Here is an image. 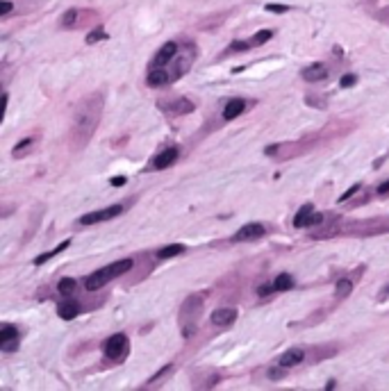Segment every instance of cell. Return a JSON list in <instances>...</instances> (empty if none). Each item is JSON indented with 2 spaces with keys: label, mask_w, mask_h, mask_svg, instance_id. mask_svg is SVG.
Segmentation results:
<instances>
[{
  "label": "cell",
  "mask_w": 389,
  "mask_h": 391,
  "mask_svg": "<svg viewBox=\"0 0 389 391\" xmlns=\"http://www.w3.org/2000/svg\"><path fill=\"white\" fill-rule=\"evenodd\" d=\"M103 109H105V98L103 93H89L80 100V105L73 112V121H71L69 130V146L73 153L87 148V143L91 141L94 132L98 130Z\"/></svg>",
  "instance_id": "6da1fadb"
},
{
  "label": "cell",
  "mask_w": 389,
  "mask_h": 391,
  "mask_svg": "<svg viewBox=\"0 0 389 391\" xmlns=\"http://www.w3.org/2000/svg\"><path fill=\"white\" fill-rule=\"evenodd\" d=\"M203 300L201 293H191L180 307V330H182V337H191L198 328V316L203 314Z\"/></svg>",
  "instance_id": "7a4b0ae2"
},
{
  "label": "cell",
  "mask_w": 389,
  "mask_h": 391,
  "mask_svg": "<svg viewBox=\"0 0 389 391\" xmlns=\"http://www.w3.org/2000/svg\"><path fill=\"white\" fill-rule=\"evenodd\" d=\"M132 268V260H119V261H112L109 266H103L98 268L96 273H91L87 280H84V287H87L89 291H98V289H103V287L109 282V280L119 278V275L128 273Z\"/></svg>",
  "instance_id": "3957f363"
},
{
  "label": "cell",
  "mask_w": 389,
  "mask_h": 391,
  "mask_svg": "<svg viewBox=\"0 0 389 391\" xmlns=\"http://www.w3.org/2000/svg\"><path fill=\"white\" fill-rule=\"evenodd\" d=\"M128 348H130V343H128V337L123 335V332H116V335H112L105 341V346H103V353H105V357H109V360L121 362L128 355Z\"/></svg>",
  "instance_id": "277c9868"
},
{
  "label": "cell",
  "mask_w": 389,
  "mask_h": 391,
  "mask_svg": "<svg viewBox=\"0 0 389 391\" xmlns=\"http://www.w3.org/2000/svg\"><path fill=\"white\" fill-rule=\"evenodd\" d=\"M126 207L123 205H112V207H105V209H98V211H89L84 216H80L78 223L80 225H94V223H101V221H109V218H116L119 214H123Z\"/></svg>",
  "instance_id": "5b68a950"
},
{
  "label": "cell",
  "mask_w": 389,
  "mask_h": 391,
  "mask_svg": "<svg viewBox=\"0 0 389 391\" xmlns=\"http://www.w3.org/2000/svg\"><path fill=\"white\" fill-rule=\"evenodd\" d=\"M21 339H19V330L12 323H2L0 325V350L2 353H14L19 348Z\"/></svg>",
  "instance_id": "8992f818"
},
{
  "label": "cell",
  "mask_w": 389,
  "mask_h": 391,
  "mask_svg": "<svg viewBox=\"0 0 389 391\" xmlns=\"http://www.w3.org/2000/svg\"><path fill=\"white\" fill-rule=\"evenodd\" d=\"M264 235H266V225L264 223H246L234 232L233 241H253V239H259Z\"/></svg>",
  "instance_id": "52a82bcc"
},
{
  "label": "cell",
  "mask_w": 389,
  "mask_h": 391,
  "mask_svg": "<svg viewBox=\"0 0 389 391\" xmlns=\"http://www.w3.org/2000/svg\"><path fill=\"white\" fill-rule=\"evenodd\" d=\"M328 75H330V69H328L323 62H314V64H310L308 69L301 71V78L305 82H321V80H326Z\"/></svg>",
  "instance_id": "ba28073f"
},
{
  "label": "cell",
  "mask_w": 389,
  "mask_h": 391,
  "mask_svg": "<svg viewBox=\"0 0 389 391\" xmlns=\"http://www.w3.org/2000/svg\"><path fill=\"white\" fill-rule=\"evenodd\" d=\"M176 55H178V44H176V41H169V44H164L162 48L155 52V57H153L151 69H155V66H166V64H169Z\"/></svg>",
  "instance_id": "9c48e42d"
},
{
  "label": "cell",
  "mask_w": 389,
  "mask_h": 391,
  "mask_svg": "<svg viewBox=\"0 0 389 391\" xmlns=\"http://www.w3.org/2000/svg\"><path fill=\"white\" fill-rule=\"evenodd\" d=\"M178 148H164L162 153H157L155 157H153V161H151V166L155 168V171H164V168H169V166H173L176 164V159H178Z\"/></svg>",
  "instance_id": "30bf717a"
},
{
  "label": "cell",
  "mask_w": 389,
  "mask_h": 391,
  "mask_svg": "<svg viewBox=\"0 0 389 391\" xmlns=\"http://www.w3.org/2000/svg\"><path fill=\"white\" fill-rule=\"evenodd\" d=\"M237 310H233V307H221V310H216L212 314V325H216V328H230L234 321H237Z\"/></svg>",
  "instance_id": "8fae6325"
},
{
  "label": "cell",
  "mask_w": 389,
  "mask_h": 391,
  "mask_svg": "<svg viewBox=\"0 0 389 391\" xmlns=\"http://www.w3.org/2000/svg\"><path fill=\"white\" fill-rule=\"evenodd\" d=\"M303 360H305V350H303V348H289V350H285V353L278 357V366L291 368V366H298Z\"/></svg>",
  "instance_id": "7c38bea8"
},
{
  "label": "cell",
  "mask_w": 389,
  "mask_h": 391,
  "mask_svg": "<svg viewBox=\"0 0 389 391\" xmlns=\"http://www.w3.org/2000/svg\"><path fill=\"white\" fill-rule=\"evenodd\" d=\"M169 82H171V75L164 66H155V69H151L148 75H146V84L153 87V89L164 87V84H169Z\"/></svg>",
  "instance_id": "4fadbf2b"
},
{
  "label": "cell",
  "mask_w": 389,
  "mask_h": 391,
  "mask_svg": "<svg viewBox=\"0 0 389 391\" xmlns=\"http://www.w3.org/2000/svg\"><path fill=\"white\" fill-rule=\"evenodd\" d=\"M246 109V100L244 98H230L226 103V107H223V118L226 121H233V118L241 116Z\"/></svg>",
  "instance_id": "5bb4252c"
},
{
  "label": "cell",
  "mask_w": 389,
  "mask_h": 391,
  "mask_svg": "<svg viewBox=\"0 0 389 391\" xmlns=\"http://www.w3.org/2000/svg\"><path fill=\"white\" fill-rule=\"evenodd\" d=\"M57 314H59L64 321H71V318H76L78 314H80V305H78L73 298H66L57 305Z\"/></svg>",
  "instance_id": "9a60e30c"
},
{
  "label": "cell",
  "mask_w": 389,
  "mask_h": 391,
  "mask_svg": "<svg viewBox=\"0 0 389 391\" xmlns=\"http://www.w3.org/2000/svg\"><path fill=\"white\" fill-rule=\"evenodd\" d=\"M312 214H314V205H303L301 209L296 211V216H294V225L296 228H305V225L310 223V218H312Z\"/></svg>",
  "instance_id": "2e32d148"
},
{
  "label": "cell",
  "mask_w": 389,
  "mask_h": 391,
  "mask_svg": "<svg viewBox=\"0 0 389 391\" xmlns=\"http://www.w3.org/2000/svg\"><path fill=\"white\" fill-rule=\"evenodd\" d=\"M169 112H173V114H191L194 112V103L191 100H187V98H178L173 105H169L166 107Z\"/></svg>",
  "instance_id": "e0dca14e"
},
{
  "label": "cell",
  "mask_w": 389,
  "mask_h": 391,
  "mask_svg": "<svg viewBox=\"0 0 389 391\" xmlns=\"http://www.w3.org/2000/svg\"><path fill=\"white\" fill-rule=\"evenodd\" d=\"M69 239H66V241H62L59 243V246H57V248H52V250H48V253H41V255H37V257H34V264H44V261H48L51 260V257H55V255H59V253H64V250L69 248Z\"/></svg>",
  "instance_id": "ac0fdd59"
},
{
  "label": "cell",
  "mask_w": 389,
  "mask_h": 391,
  "mask_svg": "<svg viewBox=\"0 0 389 391\" xmlns=\"http://www.w3.org/2000/svg\"><path fill=\"white\" fill-rule=\"evenodd\" d=\"M182 253H184V246H182V243H171V246H164L162 250H157V257H159V260H171V257L182 255Z\"/></svg>",
  "instance_id": "d6986e66"
},
{
  "label": "cell",
  "mask_w": 389,
  "mask_h": 391,
  "mask_svg": "<svg viewBox=\"0 0 389 391\" xmlns=\"http://www.w3.org/2000/svg\"><path fill=\"white\" fill-rule=\"evenodd\" d=\"M351 291H353V282H351V280H348V278L337 280V285H335V296H337V298H348Z\"/></svg>",
  "instance_id": "ffe728a7"
},
{
  "label": "cell",
  "mask_w": 389,
  "mask_h": 391,
  "mask_svg": "<svg viewBox=\"0 0 389 391\" xmlns=\"http://www.w3.org/2000/svg\"><path fill=\"white\" fill-rule=\"evenodd\" d=\"M78 289V282L73 278H62L57 282V291L62 293V296H73Z\"/></svg>",
  "instance_id": "44dd1931"
},
{
  "label": "cell",
  "mask_w": 389,
  "mask_h": 391,
  "mask_svg": "<svg viewBox=\"0 0 389 391\" xmlns=\"http://www.w3.org/2000/svg\"><path fill=\"white\" fill-rule=\"evenodd\" d=\"M271 39H273V32L271 30H259L248 39V44H251V48H258V46H264L266 41H271Z\"/></svg>",
  "instance_id": "7402d4cb"
},
{
  "label": "cell",
  "mask_w": 389,
  "mask_h": 391,
  "mask_svg": "<svg viewBox=\"0 0 389 391\" xmlns=\"http://www.w3.org/2000/svg\"><path fill=\"white\" fill-rule=\"evenodd\" d=\"M273 287H276V291H289V289L294 287V278L289 273H280L273 280Z\"/></svg>",
  "instance_id": "603a6c76"
},
{
  "label": "cell",
  "mask_w": 389,
  "mask_h": 391,
  "mask_svg": "<svg viewBox=\"0 0 389 391\" xmlns=\"http://www.w3.org/2000/svg\"><path fill=\"white\" fill-rule=\"evenodd\" d=\"M32 146H34V137L23 139L21 143H16V146H14V150H12L14 157H23V155H27V150H30Z\"/></svg>",
  "instance_id": "cb8c5ba5"
},
{
  "label": "cell",
  "mask_w": 389,
  "mask_h": 391,
  "mask_svg": "<svg viewBox=\"0 0 389 391\" xmlns=\"http://www.w3.org/2000/svg\"><path fill=\"white\" fill-rule=\"evenodd\" d=\"M78 21V9H69V12H64L62 21H59V25H62L64 30H69V27H73Z\"/></svg>",
  "instance_id": "d4e9b609"
},
{
  "label": "cell",
  "mask_w": 389,
  "mask_h": 391,
  "mask_svg": "<svg viewBox=\"0 0 389 391\" xmlns=\"http://www.w3.org/2000/svg\"><path fill=\"white\" fill-rule=\"evenodd\" d=\"M171 371H173V366H171V364H169V366H164V368H159V373H157V375H153V378L148 380V385H157V382H159L162 378H166Z\"/></svg>",
  "instance_id": "484cf974"
},
{
  "label": "cell",
  "mask_w": 389,
  "mask_h": 391,
  "mask_svg": "<svg viewBox=\"0 0 389 391\" xmlns=\"http://www.w3.org/2000/svg\"><path fill=\"white\" fill-rule=\"evenodd\" d=\"M244 50H251L248 41H233V46L228 48V52H244Z\"/></svg>",
  "instance_id": "4316f807"
},
{
  "label": "cell",
  "mask_w": 389,
  "mask_h": 391,
  "mask_svg": "<svg viewBox=\"0 0 389 391\" xmlns=\"http://www.w3.org/2000/svg\"><path fill=\"white\" fill-rule=\"evenodd\" d=\"M101 39H107V34L98 27V30H94V32H89V34H87V44H96V41H101Z\"/></svg>",
  "instance_id": "83f0119b"
},
{
  "label": "cell",
  "mask_w": 389,
  "mask_h": 391,
  "mask_svg": "<svg viewBox=\"0 0 389 391\" xmlns=\"http://www.w3.org/2000/svg\"><path fill=\"white\" fill-rule=\"evenodd\" d=\"M355 82H358V75L348 73V75H344V78L339 80V84H341V89H348V87H355Z\"/></svg>",
  "instance_id": "f1b7e54d"
},
{
  "label": "cell",
  "mask_w": 389,
  "mask_h": 391,
  "mask_svg": "<svg viewBox=\"0 0 389 391\" xmlns=\"http://www.w3.org/2000/svg\"><path fill=\"white\" fill-rule=\"evenodd\" d=\"M360 189H362V184H353L351 189H348V191H346V193H341V196H339V200H337V203H346V200H348V198H353V196H355V193H358Z\"/></svg>",
  "instance_id": "f546056e"
},
{
  "label": "cell",
  "mask_w": 389,
  "mask_h": 391,
  "mask_svg": "<svg viewBox=\"0 0 389 391\" xmlns=\"http://www.w3.org/2000/svg\"><path fill=\"white\" fill-rule=\"evenodd\" d=\"M337 235V228H326V230H321V232H314V239H323V236H335Z\"/></svg>",
  "instance_id": "4dcf8cb0"
},
{
  "label": "cell",
  "mask_w": 389,
  "mask_h": 391,
  "mask_svg": "<svg viewBox=\"0 0 389 391\" xmlns=\"http://www.w3.org/2000/svg\"><path fill=\"white\" fill-rule=\"evenodd\" d=\"M14 9V2L12 0H2V2H0V16H7V14L12 12Z\"/></svg>",
  "instance_id": "1f68e13d"
},
{
  "label": "cell",
  "mask_w": 389,
  "mask_h": 391,
  "mask_svg": "<svg viewBox=\"0 0 389 391\" xmlns=\"http://www.w3.org/2000/svg\"><path fill=\"white\" fill-rule=\"evenodd\" d=\"M264 9H266V12H276V14H285V12H289V7H287V5H273V2H271V5H266Z\"/></svg>",
  "instance_id": "d6a6232c"
},
{
  "label": "cell",
  "mask_w": 389,
  "mask_h": 391,
  "mask_svg": "<svg viewBox=\"0 0 389 391\" xmlns=\"http://www.w3.org/2000/svg\"><path fill=\"white\" fill-rule=\"evenodd\" d=\"M378 300H380V303H383V300H389V280L380 287V291H378Z\"/></svg>",
  "instance_id": "836d02e7"
},
{
  "label": "cell",
  "mask_w": 389,
  "mask_h": 391,
  "mask_svg": "<svg viewBox=\"0 0 389 391\" xmlns=\"http://www.w3.org/2000/svg\"><path fill=\"white\" fill-rule=\"evenodd\" d=\"M273 291H276L273 282H271V285H264V287H259V289H258V293L262 296V298H264V296H269V293H273Z\"/></svg>",
  "instance_id": "e575fe53"
},
{
  "label": "cell",
  "mask_w": 389,
  "mask_h": 391,
  "mask_svg": "<svg viewBox=\"0 0 389 391\" xmlns=\"http://www.w3.org/2000/svg\"><path fill=\"white\" fill-rule=\"evenodd\" d=\"M323 218H326L323 214H312V218H310L308 225H321V223H323Z\"/></svg>",
  "instance_id": "d590c367"
},
{
  "label": "cell",
  "mask_w": 389,
  "mask_h": 391,
  "mask_svg": "<svg viewBox=\"0 0 389 391\" xmlns=\"http://www.w3.org/2000/svg\"><path fill=\"white\" fill-rule=\"evenodd\" d=\"M378 193H380V196H385V193H389V180H387V182H383V184L378 186Z\"/></svg>",
  "instance_id": "8d00e7d4"
},
{
  "label": "cell",
  "mask_w": 389,
  "mask_h": 391,
  "mask_svg": "<svg viewBox=\"0 0 389 391\" xmlns=\"http://www.w3.org/2000/svg\"><path fill=\"white\" fill-rule=\"evenodd\" d=\"M112 184L114 186H123V184H126V178H123V175H119V178H114V180H112Z\"/></svg>",
  "instance_id": "74e56055"
}]
</instances>
